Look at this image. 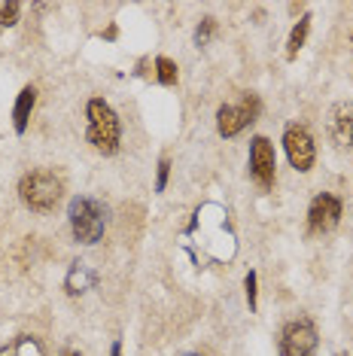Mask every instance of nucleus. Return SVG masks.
I'll use <instances>...</instances> for the list:
<instances>
[{
    "instance_id": "f257e3e1",
    "label": "nucleus",
    "mask_w": 353,
    "mask_h": 356,
    "mask_svg": "<svg viewBox=\"0 0 353 356\" xmlns=\"http://www.w3.org/2000/svg\"><path fill=\"white\" fill-rule=\"evenodd\" d=\"M183 244L198 262L226 265L238 253V238L229 222V213L222 204L207 201L192 213V222L183 232Z\"/></svg>"
},
{
    "instance_id": "f03ea898",
    "label": "nucleus",
    "mask_w": 353,
    "mask_h": 356,
    "mask_svg": "<svg viewBox=\"0 0 353 356\" xmlns=\"http://www.w3.org/2000/svg\"><path fill=\"white\" fill-rule=\"evenodd\" d=\"M85 116H88V143H92L98 152L104 156H113L119 149V140H122V128H119V116L113 113L104 98H92L85 107Z\"/></svg>"
},
{
    "instance_id": "7ed1b4c3",
    "label": "nucleus",
    "mask_w": 353,
    "mask_h": 356,
    "mask_svg": "<svg viewBox=\"0 0 353 356\" xmlns=\"http://www.w3.org/2000/svg\"><path fill=\"white\" fill-rule=\"evenodd\" d=\"M70 232H74V238L79 244H98L104 238V229H107V210H104L101 201L95 198H74L70 201Z\"/></svg>"
},
{
    "instance_id": "20e7f679",
    "label": "nucleus",
    "mask_w": 353,
    "mask_h": 356,
    "mask_svg": "<svg viewBox=\"0 0 353 356\" xmlns=\"http://www.w3.org/2000/svg\"><path fill=\"white\" fill-rule=\"evenodd\" d=\"M64 186L52 171H31L22 177L19 183V198L25 201V207H31L34 213H49L55 204L61 201Z\"/></svg>"
},
{
    "instance_id": "39448f33",
    "label": "nucleus",
    "mask_w": 353,
    "mask_h": 356,
    "mask_svg": "<svg viewBox=\"0 0 353 356\" xmlns=\"http://www.w3.org/2000/svg\"><path fill=\"white\" fill-rule=\"evenodd\" d=\"M280 356H317V329L311 320H290L277 338Z\"/></svg>"
},
{
    "instance_id": "423d86ee",
    "label": "nucleus",
    "mask_w": 353,
    "mask_h": 356,
    "mask_svg": "<svg viewBox=\"0 0 353 356\" xmlns=\"http://www.w3.org/2000/svg\"><path fill=\"white\" fill-rule=\"evenodd\" d=\"M259 110H262L259 98H256L253 92H247L244 98H240V104H222L220 113H216V128H220L222 137H235L250 122H256Z\"/></svg>"
},
{
    "instance_id": "0eeeda50",
    "label": "nucleus",
    "mask_w": 353,
    "mask_h": 356,
    "mask_svg": "<svg viewBox=\"0 0 353 356\" xmlns=\"http://www.w3.org/2000/svg\"><path fill=\"white\" fill-rule=\"evenodd\" d=\"M284 149H286V159H290V165L295 168V171H311L314 168V140H311L308 128L304 125H286L284 131Z\"/></svg>"
},
{
    "instance_id": "6e6552de",
    "label": "nucleus",
    "mask_w": 353,
    "mask_h": 356,
    "mask_svg": "<svg viewBox=\"0 0 353 356\" xmlns=\"http://www.w3.org/2000/svg\"><path fill=\"white\" fill-rule=\"evenodd\" d=\"M274 171H277V159H274V147H271L268 137H253L250 143V177L262 189L274 186Z\"/></svg>"
},
{
    "instance_id": "1a4fd4ad",
    "label": "nucleus",
    "mask_w": 353,
    "mask_h": 356,
    "mask_svg": "<svg viewBox=\"0 0 353 356\" xmlns=\"http://www.w3.org/2000/svg\"><path fill=\"white\" fill-rule=\"evenodd\" d=\"M341 220V201L335 195H329V192H323V195H317L314 201H311L308 207V229L323 234V232H332L335 225H338Z\"/></svg>"
},
{
    "instance_id": "9d476101",
    "label": "nucleus",
    "mask_w": 353,
    "mask_h": 356,
    "mask_svg": "<svg viewBox=\"0 0 353 356\" xmlns=\"http://www.w3.org/2000/svg\"><path fill=\"white\" fill-rule=\"evenodd\" d=\"M329 137L338 147H353V104H335L329 113Z\"/></svg>"
},
{
    "instance_id": "9b49d317",
    "label": "nucleus",
    "mask_w": 353,
    "mask_h": 356,
    "mask_svg": "<svg viewBox=\"0 0 353 356\" xmlns=\"http://www.w3.org/2000/svg\"><path fill=\"white\" fill-rule=\"evenodd\" d=\"M34 101H37L34 86H25L19 92V101H15V110H13V125H15V131H19V134H25L28 119H31V110H34Z\"/></svg>"
},
{
    "instance_id": "f8f14e48",
    "label": "nucleus",
    "mask_w": 353,
    "mask_h": 356,
    "mask_svg": "<svg viewBox=\"0 0 353 356\" xmlns=\"http://www.w3.org/2000/svg\"><path fill=\"white\" fill-rule=\"evenodd\" d=\"M92 286H95V274L88 271L83 262H76L74 268H70L67 280H64V289H67L70 296H83L85 289H92Z\"/></svg>"
},
{
    "instance_id": "ddd939ff",
    "label": "nucleus",
    "mask_w": 353,
    "mask_h": 356,
    "mask_svg": "<svg viewBox=\"0 0 353 356\" xmlns=\"http://www.w3.org/2000/svg\"><path fill=\"white\" fill-rule=\"evenodd\" d=\"M0 356H43V347H40L37 338L19 335L15 341H10L6 347H0Z\"/></svg>"
},
{
    "instance_id": "4468645a",
    "label": "nucleus",
    "mask_w": 353,
    "mask_h": 356,
    "mask_svg": "<svg viewBox=\"0 0 353 356\" xmlns=\"http://www.w3.org/2000/svg\"><path fill=\"white\" fill-rule=\"evenodd\" d=\"M308 31H311V15H302L299 19V25L293 28V34H290V40H286V58H295L299 55V49L304 46V40H308Z\"/></svg>"
},
{
    "instance_id": "2eb2a0df",
    "label": "nucleus",
    "mask_w": 353,
    "mask_h": 356,
    "mask_svg": "<svg viewBox=\"0 0 353 356\" xmlns=\"http://www.w3.org/2000/svg\"><path fill=\"white\" fill-rule=\"evenodd\" d=\"M156 76L162 86H174L176 83V64L171 58H156Z\"/></svg>"
},
{
    "instance_id": "dca6fc26",
    "label": "nucleus",
    "mask_w": 353,
    "mask_h": 356,
    "mask_svg": "<svg viewBox=\"0 0 353 356\" xmlns=\"http://www.w3.org/2000/svg\"><path fill=\"white\" fill-rule=\"evenodd\" d=\"M19 13H22V6L15 3V0H10V3H6V0H0V25H3V28L15 25V22H19Z\"/></svg>"
},
{
    "instance_id": "f3484780",
    "label": "nucleus",
    "mask_w": 353,
    "mask_h": 356,
    "mask_svg": "<svg viewBox=\"0 0 353 356\" xmlns=\"http://www.w3.org/2000/svg\"><path fill=\"white\" fill-rule=\"evenodd\" d=\"M213 34H216V19H202V25L195 28V46H207Z\"/></svg>"
},
{
    "instance_id": "a211bd4d",
    "label": "nucleus",
    "mask_w": 353,
    "mask_h": 356,
    "mask_svg": "<svg viewBox=\"0 0 353 356\" xmlns=\"http://www.w3.org/2000/svg\"><path fill=\"white\" fill-rule=\"evenodd\" d=\"M167 174H171V161L162 159L158 161V177H156V192H165V186H167Z\"/></svg>"
},
{
    "instance_id": "6ab92c4d",
    "label": "nucleus",
    "mask_w": 353,
    "mask_h": 356,
    "mask_svg": "<svg viewBox=\"0 0 353 356\" xmlns=\"http://www.w3.org/2000/svg\"><path fill=\"white\" fill-rule=\"evenodd\" d=\"M244 289H247V305H250V311L256 307V271H250L244 277Z\"/></svg>"
},
{
    "instance_id": "aec40b11",
    "label": "nucleus",
    "mask_w": 353,
    "mask_h": 356,
    "mask_svg": "<svg viewBox=\"0 0 353 356\" xmlns=\"http://www.w3.org/2000/svg\"><path fill=\"white\" fill-rule=\"evenodd\" d=\"M110 356H122V344L113 341V347H110Z\"/></svg>"
},
{
    "instance_id": "412c9836",
    "label": "nucleus",
    "mask_w": 353,
    "mask_h": 356,
    "mask_svg": "<svg viewBox=\"0 0 353 356\" xmlns=\"http://www.w3.org/2000/svg\"><path fill=\"white\" fill-rule=\"evenodd\" d=\"M67 356H79V353H67Z\"/></svg>"
},
{
    "instance_id": "4be33fe9",
    "label": "nucleus",
    "mask_w": 353,
    "mask_h": 356,
    "mask_svg": "<svg viewBox=\"0 0 353 356\" xmlns=\"http://www.w3.org/2000/svg\"><path fill=\"white\" fill-rule=\"evenodd\" d=\"M189 356H195V353H189Z\"/></svg>"
},
{
    "instance_id": "5701e85b",
    "label": "nucleus",
    "mask_w": 353,
    "mask_h": 356,
    "mask_svg": "<svg viewBox=\"0 0 353 356\" xmlns=\"http://www.w3.org/2000/svg\"><path fill=\"white\" fill-rule=\"evenodd\" d=\"M341 356H344V353H341Z\"/></svg>"
}]
</instances>
